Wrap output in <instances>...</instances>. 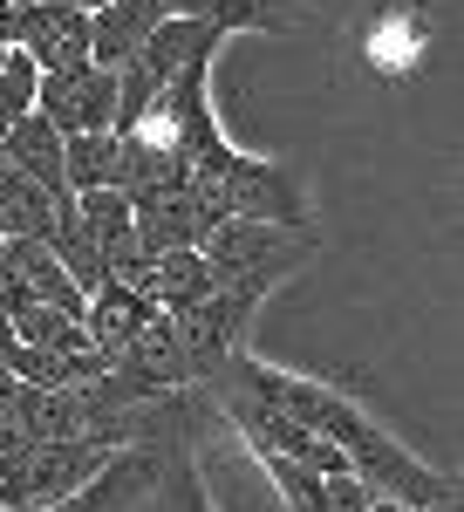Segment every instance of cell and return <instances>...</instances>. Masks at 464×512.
I'll use <instances>...</instances> for the list:
<instances>
[{
    "instance_id": "7c38bea8",
    "label": "cell",
    "mask_w": 464,
    "mask_h": 512,
    "mask_svg": "<svg viewBox=\"0 0 464 512\" xmlns=\"http://www.w3.org/2000/svg\"><path fill=\"white\" fill-rule=\"evenodd\" d=\"M48 246V260L69 274V287H76L82 301L96 294V287H110V267H103V253H96V239L82 233V219H76V205H55V233L41 239Z\"/></svg>"
},
{
    "instance_id": "277c9868",
    "label": "cell",
    "mask_w": 464,
    "mask_h": 512,
    "mask_svg": "<svg viewBox=\"0 0 464 512\" xmlns=\"http://www.w3.org/2000/svg\"><path fill=\"white\" fill-rule=\"evenodd\" d=\"M35 117L55 130V137H89V130H110L116 117V69H48L35 82Z\"/></svg>"
},
{
    "instance_id": "e0dca14e",
    "label": "cell",
    "mask_w": 464,
    "mask_h": 512,
    "mask_svg": "<svg viewBox=\"0 0 464 512\" xmlns=\"http://www.w3.org/2000/svg\"><path fill=\"white\" fill-rule=\"evenodd\" d=\"M35 82H41V69L21 48H7V62H0V137L21 117H35Z\"/></svg>"
},
{
    "instance_id": "52a82bcc",
    "label": "cell",
    "mask_w": 464,
    "mask_h": 512,
    "mask_svg": "<svg viewBox=\"0 0 464 512\" xmlns=\"http://www.w3.org/2000/svg\"><path fill=\"white\" fill-rule=\"evenodd\" d=\"M130 219H137V253H144V260H157V253H198L205 233L219 226V212H212L192 185L157 198V205H137Z\"/></svg>"
},
{
    "instance_id": "ba28073f",
    "label": "cell",
    "mask_w": 464,
    "mask_h": 512,
    "mask_svg": "<svg viewBox=\"0 0 464 512\" xmlns=\"http://www.w3.org/2000/svg\"><path fill=\"white\" fill-rule=\"evenodd\" d=\"M164 21H171L164 0H110V7H96L89 14V62L96 69H123Z\"/></svg>"
},
{
    "instance_id": "4fadbf2b",
    "label": "cell",
    "mask_w": 464,
    "mask_h": 512,
    "mask_svg": "<svg viewBox=\"0 0 464 512\" xmlns=\"http://www.w3.org/2000/svg\"><path fill=\"white\" fill-rule=\"evenodd\" d=\"M7 260H14V274H21V287H28V301L35 308H55V315H69V321H82V301L76 287H69V274L48 260V246H35V239H7Z\"/></svg>"
},
{
    "instance_id": "9c48e42d",
    "label": "cell",
    "mask_w": 464,
    "mask_h": 512,
    "mask_svg": "<svg viewBox=\"0 0 464 512\" xmlns=\"http://www.w3.org/2000/svg\"><path fill=\"white\" fill-rule=\"evenodd\" d=\"M0 158L14 178H28L41 198H55V205H69V178H62V137L48 130L41 117H21L7 137H0Z\"/></svg>"
},
{
    "instance_id": "8992f818",
    "label": "cell",
    "mask_w": 464,
    "mask_h": 512,
    "mask_svg": "<svg viewBox=\"0 0 464 512\" xmlns=\"http://www.w3.org/2000/svg\"><path fill=\"white\" fill-rule=\"evenodd\" d=\"M157 465H164V444H123L89 485H76L69 499H55L41 512H130L157 485Z\"/></svg>"
},
{
    "instance_id": "6da1fadb",
    "label": "cell",
    "mask_w": 464,
    "mask_h": 512,
    "mask_svg": "<svg viewBox=\"0 0 464 512\" xmlns=\"http://www.w3.org/2000/svg\"><path fill=\"white\" fill-rule=\"evenodd\" d=\"M280 280L273 274H246V280H226L198 301L192 315H171V342H178V362H185V383H212L226 369V355L239 349V328L246 315L267 301Z\"/></svg>"
},
{
    "instance_id": "8fae6325",
    "label": "cell",
    "mask_w": 464,
    "mask_h": 512,
    "mask_svg": "<svg viewBox=\"0 0 464 512\" xmlns=\"http://www.w3.org/2000/svg\"><path fill=\"white\" fill-rule=\"evenodd\" d=\"M164 14L171 21H205V28H253V35H280L287 28V14H294V0H164Z\"/></svg>"
},
{
    "instance_id": "3957f363",
    "label": "cell",
    "mask_w": 464,
    "mask_h": 512,
    "mask_svg": "<svg viewBox=\"0 0 464 512\" xmlns=\"http://www.w3.org/2000/svg\"><path fill=\"white\" fill-rule=\"evenodd\" d=\"M314 253V233H287V226H253V219H219L205 246H198V260L212 267V280L226 287V280H246V274H273L287 280L301 260Z\"/></svg>"
},
{
    "instance_id": "d6986e66",
    "label": "cell",
    "mask_w": 464,
    "mask_h": 512,
    "mask_svg": "<svg viewBox=\"0 0 464 512\" xmlns=\"http://www.w3.org/2000/svg\"><path fill=\"white\" fill-rule=\"evenodd\" d=\"M369 512H403V506H396V499H376V492H369Z\"/></svg>"
},
{
    "instance_id": "9a60e30c",
    "label": "cell",
    "mask_w": 464,
    "mask_h": 512,
    "mask_svg": "<svg viewBox=\"0 0 464 512\" xmlns=\"http://www.w3.org/2000/svg\"><path fill=\"white\" fill-rule=\"evenodd\" d=\"M62 178H69V198H82V192H110V178H116V137H110V130L62 137Z\"/></svg>"
},
{
    "instance_id": "ffe728a7",
    "label": "cell",
    "mask_w": 464,
    "mask_h": 512,
    "mask_svg": "<svg viewBox=\"0 0 464 512\" xmlns=\"http://www.w3.org/2000/svg\"><path fill=\"white\" fill-rule=\"evenodd\" d=\"M417 512H458V499H437V506H417Z\"/></svg>"
},
{
    "instance_id": "2e32d148",
    "label": "cell",
    "mask_w": 464,
    "mask_h": 512,
    "mask_svg": "<svg viewBox=\"0 0 464 512\" xmlns=\"http://www.w3.org/2000/svg\"><path fill=\"white\" fill-rule=\"evenodd\" d=\"M157 506L164 512H212V499H205V485H198V465H192V444L178 437H164V465H157Z\"/></svg>"
},
{
    "instance_id": "5b68a950",
    "label": "cell",
    "mask_w": 464,
    "mask_h": 512,
    "mask_svg": "<svg viewBox=\"0 0 464 512\" xmlns=\"http://www.w3.org/2000/svg\"><path fill=\"white\" fill-rule=\"evenodd\" d=\"M7 48H21L41 76L48 69H82L89 62V14L82 7H14Z\"/></svg>"
},
{
    "instance_id": "ac0fdd59",
    "label": "cell",
    "mask_w": 464,
    "mask_h": 512,
    "mask_svg": "<svg viewBox=\"0 0 464 512\" xmlns=\"http://www.w3.org/2000/svg\"><path fill=\"white\" fill-rule=\"evenodd\" d=\"M7 28H14V0H0V48H7Z\"/></svg>"
},
{
    "instance_id": "5bb4252c",
    "label": "cell",
    "mask_w": 464,
    "mask_h": 512,
    "mask_svg": "<svg viewBox=\"0 0 464 512\" xmlns=\"http://www.w3.org/2000/svg\"><path fill=\"white\" fill-rule=\"evenodd\" d=\"M212 287H219V280H212V267H205L198 253H157L151 260V301L164 315H192Z\"/></svg>"
},
{
    "instance_id": "7a4b0ae2",
    "label": "cell",
    "mask_w": 464,
    "mask_h": 512,
    "mask_svg": "<svg viewBox=\"0 0 464 512\" xmlns=\"http://www.w3.org/2000/svg\"><path fill=\"white\" fill-rule=\"evenodd\" d=\"M192 192L219 212V219H253V226H287V233H308V212H301V192L294 178L267 158H246L232 151L212 178H192Z\"/></svg>"
},
{
    "instance_id": "30bf717a",
    "label": "cell",
    "mask_w": 464,
    "mask_h": 512,
    "mask_svg": "<svg viewBox=\"0 0 464 512\" xmlns=\"http://www.w3.org/2000/svg\"><path fill=\"white\" fill-rule=\"evenodd\" d=\"M151 315H157V308L144 301V294H130V287H116V280H110V287H96V294H89V308H82L89 349H96V355L116 369V355L137 342V328H144Z\"/></svg>"
}]
</instances>
